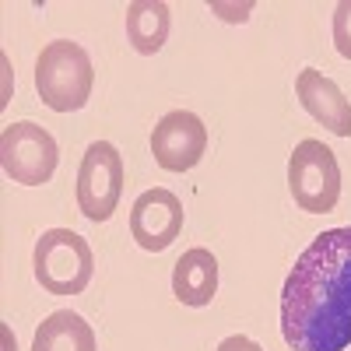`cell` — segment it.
<instances>
[{
	"label": "cell",
	"mask_w": 351,
	"mask_h": 351,
	"mask_svg": "<svg viewBox=\"0 0 351 351\" xmlns=\"http://www.w3.org/2000/svg\"><path fill=\"white\" fill-rule=\"evenodd\" d=\"M0 162L4 172L21 186H43L53 180L56 165H60V148L46 127L21 120L11 123L0 134Z\"/></svg>",
	"instance_id": "cell-5"
},
{
	"label": "cell",
	"mask_w": 351,
	"mask_h": 351,
	"mask_svg": "<svg viewBox=\"0 0 351 351\" xmlns=\"http://www.w3.org/2000/svg\"><path fill=\"white\" fill-rule=\"evenodd\" d=\"M295 95H299L302 109L313 116L316 123H324L337 137H351V102L344 99V92L324 71H316V67L299 71Z\"/></svg>",
	"instance_id": "cell-9"
},
{
	"label": "cell",
	"mask_w": 351,
	"mask_h": 351,
	"mask_svg": "<svg viewBox=\"0 0 351 351\" xmlns=\"http://www.w3.org/2000/svg\"><path fill=\"white\" fill-rule=\"evenodd\" d=\"M92 84H95V67L84 46L71 39H56L43 46L36 60V88L53 112L84 109L88 99H92Z\"/></svg>",
	"instance_id": "cell-2"
},
{
	"label": "cell",
	"mask_w": 351,
	"mask_h": 351,
	"mask_svg": "<svg viewBox=\"0 0 351 351\" xmlns=\"http://www.w3.org/2000/svg\"><path fill=\"white\" fill-rule=\"evenodd\" d=\"M95 256L77 232L49 228L36 243V281L49 295H81L92 285Z\"/></svg>",
	"instance_id": "cell-3"
},
{
	"label": "cell",
	"mask_w": 351,
	"mask_h": 351,
	"mask_svg": "<svg viewBox=\"0 0 351 351\" xmlns=\"http://www.w3.org/2000/svg\"><path fill=\"white\" fill-rule=\"evenodd\" d=\"M183 232V204L172 190H144L130 208V236L141 250L162 253L169 250Z\"/></svg>",
	"instance_id": "cell-8"
},
{
	"label": "cell",
	"mask_w": 351,
	"mask_h": 351,
	"mask_svg": "<svg viewBox=\"0 0 351 351\" xmlns=\"http://www.w3.org/2000/svg\"><path fill=\"white\" fill-rule=\"evenodd\" d=\"M218 351H263L256 341H250L246 334H232V337H225L221 344H218Z\"/></svg>",
	"instance_id": "cell-14"
},
{
	"label": "cell",
	"mask_w": 351,
	"mask_h": 351,
	"mask_svg": "<svg viewBox=\"0 0 351 351\" xmlns=\"http://www.w3.org/2000/svg\"><path fill=\"white\" fill-rule=\"evenodd\" d=\"M281 334L291 351L351 344V228H327L302 250L281 291Z\"/></svg>",
	"instance_id": "cell-1"
},
{
	"label": "cell",
	"mask_w": 351,
	"mask_h": 351,
	"mask_svg": "<svg viewBox=\"0 0 351 351\" xmlns=\"http://www.w3.org/2000/svg\"><path fill=\"white\" fill-rule=\"evenodd\" d=\"M218 291V260L211 250L193 246L172 267V295L183 306H208Z\"/></svg>",
	"instance_id": "cell-10"
},
{
	"label": "cell",
	"mask_w": 351,
	"mask_h": 351,
	"mask_svg": "<svg viewBox=\"0 0 351 351\" xmlns=\"http://www.w3.org/2000/svg\"><path fill=\"white\" fill-rule=\"evenodd\" d=\"M123 197V155L109 141L88 144L77 169V208L88 221H109Z\"/></svg>",
	"instance_id": "cell-6"
},
{
	"label": "cell",
	"mask_w": 351,
	"mask_h": 351,
	"mask_svg": "<svg viewBox=\"0 0 351 351\" xmlns=\"http://www.w3.org/2000/svg\"><path fill=\"white\" fill-rule=\"evenodd\" d=\"M208 152V127L190 109L165 112L152 134V155L165 172H186Z\"/></svg>",
	"instance_id": "cell-7"
},
{
	"label": "cell",
	"mask_w": 351,
	"mask_h": 351,
	"mask_svg": "<svg viewBox=\"0 0 351 351\" xmlns=\"http://www.w3.org/2000/svg\"><path fill=\"white\" fill-rule=\"evenodd\" d=\"M334 46L344 60H351V0H341L334 8Z\"/></svg>",
	"instance_id": "cell-13"
},
{
	"label": "cell",
	"mask_w": 351,
	"mask_h": 351,
	"mask_svg": "<svg viewBox=\"0 0 351 351\" xmlns=\"http://www.w3.org/2000/svg\"><path fill=\"white\" fill-rule=\"evenodd\" d=\"M169 28H172V14L162 0H134L127 8V39L144 56H155L165 46Z\"/></svg>",
	"instance_id": "cell-11"
},
{
	"label": "cell",
	"mask_w": 351,
	"mask_h": 351,
	"mask_svg": "<svg viewBox=\"0 0 351 351\" xmlns=\"http://www.w3.org/2000/svg\"><path fill=\"white\" fill-rule=\"evenodd\" d=\"M288 190L309 215H327L341 200V165L324 141L306 137L288 158Z\"/></svg>",
	"instance_id": "cell-4"
},
{
	"label": "cell",
	"mask_w": 351,
	"mask_h": 351,
	"mask_svg": "<svg viewBox=\"0 0 351 351\" xmlns=\"http://www.w3.org/2000/svg\"><path fill=\"white\" fill-rule=\"evenodd\" d=\"M32 351H99V348H95V330L77 313L60 309L39 324Z\"/></svg>",
	"instance_id": "cell-12"
}]
</instances>
